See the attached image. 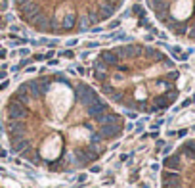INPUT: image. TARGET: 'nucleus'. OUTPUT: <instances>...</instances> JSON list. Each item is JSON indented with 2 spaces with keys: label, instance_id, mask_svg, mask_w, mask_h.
<instances>
[{
  "label": "nucleus",
  "instance_id": "obj_1",
  "mask_svg": "<svg viewBox=\"0 0 195 188\" xmlns=\"http://www.w3.org/2000/svg\"><path fill=\"white\" fill-rule=\"evenodd\" d=\"M10 150L33 167L71 175L98 163L124 135V113L71 71H40L21 81L0 121Z\"/></svg>",
  "mask_w": 195,
  "mask_h": 188
},
{
  "label": "nucleus",
  "instance_id": "obj_2",
  "mask_svg": "<svg viewBox=\"0 0 195 188\" xmlns=\"http://www.w3.org/2000/svg\"><path fill=\"white\" fill-rule=\"evenodd\" d=\"M90 75L101 96L132 117L168 109L182 86L176 63L159 48L140 42L101 50L92 62Z\"/></svg>",
  "mask_w": 195,
  "mask_h": 188
},
{
  "label": "nucleus",
  "instance_id": "obj_3",
  "mask_svg": "<svg viewBox=\"0 0 195 188\" xmlns=\"http://www.w3.org/2000/svg\"><path fill=\"white\" fill-rule=\"evenodd\" d=\"M124 4L126 0H14L23 23L50 37L86 33L117 16Z\"/></svg>",
  "mask_w": 195,
  "mask_h": 188
},
{
  "label": "nucleus",
  "instance_id": "obj_4",
  "mask_svg": "<svg viewBox=\"0 0 195 188\" xmlns=\"http://www.w3.org/2000/svg\"><path fill=\"white\" fill-rule=\"evenodd\" d=\"M186 135H188V131H186V129H182V131L178 132V136H186Z\"/></svg>",
  "mask_w": 195,
  "mask_h": 188
},
{
  "label": "nucleus",
  "instance_id": "obj_5",
  "mask_svg": "<svg viewBox=\"0 0 195 188\" xmlns=\"http://www.w3.org/2000/svg\"><path fill=\"white\" fill-rule=\"evenodd\" d=\"M0 188H8V186H6V184H2V182H0Z\"/></svg>",
  "mask_w": 195,
  "mask_h": 188
}]
</instances>
